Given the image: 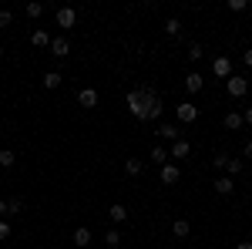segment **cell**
I'll use <instances>...</instances> for the list:
<instances>
[{
    "instance_id": "cell-1",
    "label": "cell",
    "mask_w": 252,
    "mask_h": 249,
    "mask_svg": "<svg viewBox=\"0 0 252 249\" xmlns=\"http://www.w3.org/2000/svg\"><path fill=\"white\" fill-rule=\"evenodd\" d=\"M128 111L138 121H155L161 118V98L155 88H135V91H128Z\"/></svg>"
},
{
    "instance_id": "cell-2",
    "label": "cell",
    "mask_w": 252,
    "mask_h": 249,
    "mask_svg": "<svg viewBox=\"0 0 252 249\" xmlns=\"http://www.w3.org/2000/svg\"><path fill=\"white\" fill-rule=\"evenodd\" d=\"M225 91H229V98H246V91H249V81L242 74H232L229 81H225Z\"/></svg>"
},
{
    "instance_id": "cell-3",
    "label": "cell",
    "mask_w": 252,
    "mask_h": 249,
    "mask_svg": "<svg viewBox=\"0 0 252 249\" xmlns=\"http://www.w3.org/2000/svg\"><path fill=\"white\" fill-rule=\"evenodd\" d=\"M54 17H58V27H64V31H71V27L78 24V10H74V7H61V10L54 14Z\"/></svg>"
},
{
    "instance_id": "cell-4",
    "label": "cell",
    "mask_w": 252,
    "mask_h": 249,
    "mask_svg": "<svg viewBox=\"0 0 252 249\" xmlns=\"http://www.w3.org/2000/svg\"><path fill=\"white\" fill-rule=\"evenodd\" d=\"M175 115H178V121H182V125H192L195 118H198V108H195L192 101H182V105L175 108Z\"/></svg>"
},
{
    "instance_id": "cell-5",
    "label": "cell",
    "mask_w": 252,
    "mask_h": 249,
    "mask_svg": "<svg viewBox=\"0 0 252 249\" xmlns=\"http://www.w3.org/2000/svg\"><path fill=\"white\" fill-rule=\"evenodd\" d=\"M212 71L219 77H225V81H229V77H232V61H229V58H215L212 61Z\"/></svg>"
},
{
    "instance_id": "cell-6",
    "label": "cell",
    "mask_w": 252,
    "mask_h": 249,
    "mask_svg": "<svg viewBox=\"0 0 252 249\" xmlns=\"http://www.w3.org/2000/svg\"><path fill=\"white\" fill-rule=\"evenodd\" d=\"M51 54H54L58 61H64L67 54H71V44H67L64 37H54V40H51Z\"/></svg>"
},
{
    "instance_id": "cell-7",
    "label": "cell",
    "mask_w": 252,
    "mask_h": 249,
    "mask_svg": "<svg viewBox=\"0 0 252 249\" xmlns=\"http://www.w3.org/2000/svg\"><path fill=\"white\" fill-rule=\"evenodd\" d=\"M78 101L84 105V108H97V101H101V98H97L94 88H81V91H78Z\"/></svg>"
},
{
    "instance_id": "cell-8",
    "label": "cell",
    "mask_w": 252,
    "mask_h": 249,
    "mask_svg": "<svg viewBox=\"0 0 252 249\" xmlns=\"http://www.w3.org/2000/svg\"><path fill=\"white\" fill-rule=\"evenodd\" d=\"M212 189L219 192V195H232V192H235V182L229 178V175H219V178H215V185H212Z\"/></svg>"
},
{
    "instance_id": "cell-9",
    "label": "cell",
    "mask_w": 252,
    "mask_h": 249,
    "mask_svg": "<svg viewBox=\"0 0 252 249\" xmlns=\"http://www.w3.org/2000/svg\"><path fill=\"white\" fill-rule=\"evenodd\" d=\"M189 232H192V222H189V219H175L172 222V236L175 239H189Z\"/></svg>"
},
{
    "instance_id": "cell-10",
    "label": "cell",
    "mask_w": 252,
    "mask_h": 249,
    "mask_svg": "<svg viewBox=\"0 0 252 249\" xmlns=\"http://www.w3.org/2000/svg\"><path fill=\"white\" fill-rule=\"evenodd\" d=\"M178 178H182L178 165H172V162H168V165H161V182H165V185H175Z\"/></svg>"
},
{
    "instance_id": "cell-11",
    "label": "cell",
    "mask_w": 252,
    "mask_h": 249,
    "mask_svg": "<svg viewBox=\"0 0 252 249\" xmlns=\"http://www.w3.org/2000/svg\"><path fill=\"white\" fill-rule=\"evenodd\" d=\"M202 84H205V81H202L198 71H192V74L185 77V91H189V95H198V91H202Z\"/></svg>"
},
{
    "instance_id": "cell-12",
    "label": "cell",
    "mask_w": 252,
    "mask_h": 249,
    "mask_svg": "<svg viewBox=\"0 0 252 249\" xmlns=\"http://www.w3.org/2000/svg\"><path fill=\"white\" fill-rule=\"evenodd\" d=\"M189 152H192L189 138H178V142H172V158H185Z\"/></svg>"
},
{
    "instance_id": "cell-13",
    "label": "cell",
    "mask_w": 252,
    "mask_h": 249,
    "mask_svg": "<svg viewBox=\"0 0 252 249\" xmlns=\"http://www.w3.org/2000/svg\"><path fill=\"white\" fill-rule=\"evenodd\" d=\"M158 138H165V142H178L182 132H178L175 125H158Z\"/></svg>"
},
{
    "instance_id": "cell-14",
    "label": "cell",
    "mask_w": 252,
    "mask_h": 249,
    "mask_svg": "<svg viewBox=\"0 0 252 249\" xmlns=\"http://www.w3.org/2000/svg\"><path fill=\"white\" fill-rule=\"evenodd\" d=\"M74 246H91V229H88V226H78V229H74Z\"/></svg>"
},
{
    "instance_id": "cell-15",
    "label": "cell",
    "mask_w": 252,
    "mask_h": 249,
    "mask_svg": "<svg viewBox=\"0 0 252 249\" xmlns=\"http://www.w3.org/2000/svg\"><path fill=\"white\" fill-rule=\"evenodd\" d=\"M242 125H246V121H242L239 111H225V128H229V132H239Z\"/></svg>"
},
{
    "instance_id": "cell-16",
    "label": "cell",
    "mask_w": 252,
    "mask_h": 249,
    "mask_svg": "<svg viewBox=\"0 0 252 249\" xmlns=\"http://www.w3.org/2000/svg\"><path fill=\"white\" fill-rule=\"evenodd\" d=\"M108 219H111V222H125V219H128V209H125L121 202H115V206L108 209Z\"/></svg>"
},
{
    "instance_id": "cell-17",
    "label": "cell",
    "mask_w": 252,
    "mask_h": 249,
    "mask_svg": "<svg viewBox=\"0 0 252 249\" xmlns=\"http://www.w3.org/2000/svg\"><path fill=\"white\" fill-rule=\"evenodd\" d=\"M61 81H64V77H61L58 71H47V74H44V88L54 91V88H61Z\"/></svg>"
},
{
    "instance_id": "cell-18",
    "label": "cell",
    "mask_w": 252,
    "mask_h": 249,
    "mask_svg": "<svg viewBox=\"0 0 252 249\" xmlns=\"http://www.w3.org/2000/svg\"><path fill=\"white\" fill-rule=\"evenodd\" d=\"M51 40L54 37H47L44 31H34V34H31V44H34V47H51Z\"/></svg>"
},
{
    "instance_id": "cell-19",
    "label": "cell",
    "mask_w": 252,
    "mask_h": 249,
    "mask_svg": "<svg viewBox=\"0 0 252 249\" xmlns=\"http://www.w3.org/2000/svg\"><path fill=\"white\" fill-rule=\"evenodd\" d=\"M242 169H246V162H242V158H229V162H225V172H229V178H232V175H239Z\"/></svg>"
},
{
    "instance_id": "cell-20",
    "label": "cell",
    "mask_w": 252,
    "mask_h": 249,
    "mask_svg": "<svg viewBox=\"0 0 252 249\" xmlns=\"http://www.w3.org/2000/svg\"><path fill=\"white\" fill-rule=\"evenodd\" d=\"M141 169H145L141 158H128V162H125V172H128V175H141Z\"/></svg>"
},
{
    "instance_id": "cell-21",
    "label": "cell",
    "mask_w": 252,
    "mask_h": 249,
    "mask_svg": "<svg viewBox=\"0 0 252 249\" xmlns=\"http://www.w3.org/2000/svg\"><path fill=\"white\" fill-rule=\"evenodd\" d=\"M152 162H158V165H168V152H165L161 145H155V148H152Z\"/></svg>"
},
{
    "instance_id": "cell-22",
    "label": "cell",
    "mask_w": 252,
    "mask_h": 249,
    "mask_svg": "<svg viewBox=\"0 0 252 249\" xmlns=\"http://www.w3.org/2000/svg\"><path fill=\"white\" fill-rule=\"evenodd\" d=\"M24 10H27V17H40V14H44V3H37V0H31V3H27Z\"/></svg>"
},
{
    "instance_id": "cell-23",
    "label": "cell",
    "mask_w": 252,
    "mask_h": 249,
    "mask_svg": "<svg viewBox=\"0 0 252 249\" xmlns=\"http://www.w3.org/2000/svg\"><path fill=\"white\" fill-rule=\"evenodd\" d=\"M14 162H17V158H14V152H10V148H3V152H0V169H10Z\"/></svg>"
},
{
    "instance_id": "cell-24",
    "label": "cell",
    "mask_w": 252,
    "mask_h": 249,
    "mask_svg": "<svg viewBox=\"0 0 252 249\" xmlns=\"http://www.w3.org/2000/svg\"><path fill=\"white\" fill-rule=\"evenodd\" d=\"M165 34H168V37H178V34H182V24H178V20H168V24H165Z\"/></svg>"
},
{
    "instance_id": "cell-25",
    "label": "cell",
    "mask_w": 252,
    "mask_h": 249,
    "mask_svg": "<svg viewBox=\"0 0 252 249\" xmlns=\"http://www.w3.org/2000/svg\"><path fill=\"white\" fill-rule=\"evenodd\" d=\"M202 54H205V51H202V44H192L185 58H189V61H195V64H198V61H202Z\"/></svg>"
},
{
    "instance_id": "cell-26",
    "label": "cell",
    "mask_w": 252,
    "mask_h": 249,
    "mask_svg": "<svg viewBox=\"0 0 252 249\" xmlns=\"http://www.w3.org/2000/svg\"><path fill=\"white\" fill-rule=\"evenodd\" d=\"M104 243H108V246H111V249H118V246H121V236H118V232L111 229V232H108V236H104Z\"/></svg>"
},
{
    "instance_id": "cell-27",
    "label": "cell",
    "mask_w": 252,
    "mask_h": 249,
    "mask_svg": "<svg viewBox=\"0 0 252 249\" xmlns=\"http://www.w3.org/2000/svg\"><path fill=\"white\" fill-rule=\"evenodd\" d=\"M246 7H249V3H246V0H229V10H235V14H242V10H246Z\"/></svg>"
},
{
    "instance_id": "cell-28",
    "label": "cell",
    "mask_w": 252,
    "mask_h": 249,
    "mask_svg": "<svg viewBox=\"0 0 252 249\" xmlns=\"http://www.w3.org/2000/svg\"><path fill=\"white\" fill-rule=\"evenodd\" d=\"M3 239H10V222H7V219H0V243H3Z\"/></svg>"
},
{
    "instance_id": "cell-29",
    "label": "cell",
    "mask_w": 252,
    "mask_h": 249,
    "mask_svg": "<svg viewBox=\"0 0 252 249\" xmlns=\"http://www.w3.org/2000/svg\"><path fill=\"white\" fill-rule=\"evenodd\" d=\"M7 24H14V10H0V27H7Z\"/></svg>"
},
{
    "instance_id": "cell-30",
    "label": "cell",
    "mask_w": 252,
    "mask_h": 249,
    "mask_svg": "<svg viewBox=\"0 0 252 249\" xmlns=\"http://www.w3.org/2000/svg\"><path fill=\"white\" fill-rule=\"evenodd\" d=\"M7 209H10V215L20 212V209H24V199H10V202H7Z\"/></svg>"
},
{
    "instance_id": "cell-31",
    "label": "cell",
    "mask_w": 252,
    "mask_h": 249,
    "mask_svg": "<svg viewBox=\"0 0 252 249\" xmlns=\"http://www.w3.org/2000/svg\"><path fill=\"white\" fill-rule=\"evenodd\" d=\"M225 162H229V155H215V158H212V165H215V169H222V172H225Z\"/></svg>"
},
{
    "instance_id": "cell-32",
    "label": "cell",
    "mask_w": 252,
    "mask_h": 249,
    "mask_svg": "<svg viewBox=\"0 0 252 249\" xmlns=\"http://www.w3.org/2000/svg\"><path fill=\"white\" fill-rule=\"evenodd\" d=\"M7 215H10V209H7V202L0 199V219H7Z\"/></svg>"
},
{
    "instance_id": "cell-33",
    "label": "cell",
    "mask_w": 252,
    "mask_h": 249,
    "mask_svg": "<svg viewBox=\"0 0 252 249\" xmlns=\"http://www.w3.org/2000/svg\"><path fill=\"white\" fill-rule=\"evenodd\" d=\"M242 121H246V125H252V108H246V111H242Z\"/></svg>"
},
{
    "instance_id": "cell-34",
    "label": "cell",
    "mask_w": 252,
    "mask_h": 249,
    "mask_svg": "<svg viewBox=\"0 0 252 249\" xmlns=\"http://www.w3.org/2000/svg\"><path fill=\"white\" fill-rule=\"evenodd\" d=\"M242 61H246V64H249V68H252V47H249V51H246V54H242Z\"/></svg>"
},
{
    "instance_id": "cell-35",
    "label": "cell",
    "mask_w": 252,
    "mask_h": 249,
    "mask_svg": "<svg viewBox=\"0 0 252 249\" xmlns=\"http://www.w3.org/2000/svg\"><path fill=\"white\" fill-rule=\"evenodd\" d=\"M242 155H246V158H249V162H252V142H249V145H246V152H242Z\"/></svg>"
},
{
    "instance_id": "cell-36",
    "label": "cell",
    "mask_w": 252,
    "mask_h": 249,
    "mask_svg": "<svg viewBox=\"0 0 252 249\" xmlns=\"http://www.w3.org/2000/svg\"><path fill=\"white\" fill-rule=\"evenodd\" d=\"M235 249H252V243H235Z\"/></svg>"
},
{
    "instance_id": "cell-37",
    "label": "cell",
    "mask_w": 252,
    "mask_h": 249,
    "mask_svg": "<svg viewBox=\"0 0 252 249\" xmlns=\"http://www.w3.org/2000/svg\"><path fill=\"white\" fill-rule=\"evenodd\" d=\"M0 58H3V47H0Z\"/></svg>"
},
{
    "instance_id": "cell-38",
    "label": "cell",
    "mask_w": 252,
    "mask_h": 249,
    "mask_svg": "<svg viewBox=\"0 0 252 249\" xmlns=\"http://www.w3.org/2000/svg\"><path fill=\"white\" fill-rule=\"evenodd\" d=\"M0 138H3V132H0Z\"/></svg>"
}]
</instances>
